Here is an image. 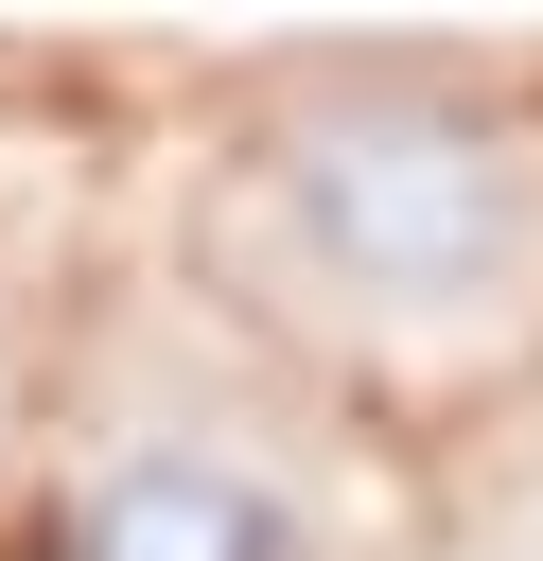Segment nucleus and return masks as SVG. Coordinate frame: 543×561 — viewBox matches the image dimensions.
Returning a JSON list of instances; mask_svg holds the SVG:
<instances>
[{"mask_svg": "<svg viewBox=\"0 0 543 561\" xmlns=\"http://www.w3.org/2000/svg\"><path fill=\"white\" fill-rule=\"evenodd\" d=\"M263 210L298 245V280L350 333H490L543 263V175L508 123H473L420 70H350L298 88L263 140Z\"/></svg>", "mask_w": 543, "mask_h": 561, "instance_id": "nucleus-1", "label": "nucleus"}, {"mask_svg": "<svg viewBox=\"0 0 543 561\" xmlns=\"http://www.w3.org/2000/svg\"><path fill=\"white\" fill-rule=\"evenodd\" d=\"M70 561H298V508L210 438H123L70 473Z\"/></svg>", "mask_w": 543, "mask_h": 561, "instance_id": "nucleus-2", "label": "nucleus"}]
</instances>
